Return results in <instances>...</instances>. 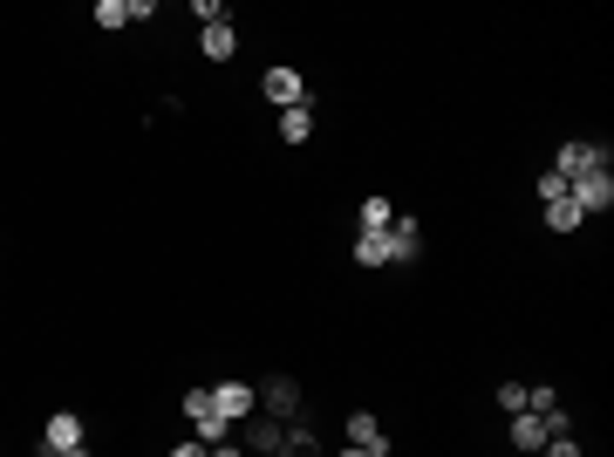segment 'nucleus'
Segmentation results:
<instances>
[{
  "label": "nucleus",
  "mask_w": 614,
  "mask_h": 457,
  "mask_svg": "<svg viewBox=\"0 0 614 457\" xmlns=\"http://www.w3.org/2000/svg\"><path fill=\"white\" fill-rule=\"evenodd\" d=\"M539 451H546V457H580V444H574V430H567V437H546Z\"/></svg>",
  "instance_id": "6ab92c4d"
},
{
  "label": "nucleus",
  "mask_w": 614,
  "mask_h": 457,
  "mask_svg": "<svg viewBox=\"0 0 614 457\" xmlns=\"http://www.w3.org/2000/svg\"><path fill=\"white\" fill-rule=\"evenodd\" d=\"M342 457H369V451H355V444H348V451H342Z\"/></svg>",
  "instance_id": "5701e85b"
},
{
  "label": "nucleus",
  "mask_w": 614,
  "mask_h": 457,
  "mask_svg": "<svg viewBox=\"0 0 614 457\" xmlns=\"http://www.w3.org/2000/svg\"><path fill=\"white\" fill-rule=\"evenodd\" d=\"M492 403H499L505 417H519V410H526V382H499V396H492Z\"/></svg>",
  "instance_id": "a211bd4d"
},
{
  "label": "nucleus",
  "mask_w": 614,
  "mask_h": 457,
  "mask_svg": "<svg viewBox=\"0 0 614 457\" xmlns=\"http://www.w3.org/2000/svg\"><path fill=\"white\" fill-rule=\"evenodd\" d=\"M587 171H608V144H560V157H553V178H567V185H574V178H587Z\"/></svg>",
  "instance_id": "f257e3e1"
},
{
  "label": "nucleus",
  "mask_w": 614,
  "mask_h": 457,
  "mask_svg": "<svg viewBox=\"0 0 614 457\" xmlns=\"http://www.w3.org/2000/svg\"><path fill=\"white\" fill-rule=\"evenodd\" d=\"M212 410H219L226 423L253 417V410H260V389H253V382H219V389H212Z\"/></svg>",
  "instance_id": "20e7f679"
},
{
  "label": "nucleus",
  "mask_w": 614,
  "mask_h": 457,
  "mask_svg": "<svg viewBox=\"0 0 614 457\" xmlns=\"http://www.w3.org/2000/svg\"><path fill=\"white\" fill-rule=\"evenodd\" d=\"M62 451H82V417L76 410H55L48 430H41V457H62Z\"/></svg>",
  "instance_id": "f03ea898"
},
{
  "label": "nucleus",
  "mask_w": 614,
  "mask_h": 457,
  "mask_svg": "<svg viewBox=\"0 0 614 457\" xmlns=\"http://www.w3.org/2000/svg\"><path fill=\"white\" fill-rule=\"evenodd\" d=\"M96 28H130V7H123V0H96Z\"/></svg>",
  "instance_id": "f3484780"
},
{
  "label": "nucleus",
  "mask_w": 614,
  "mask_h": 457,
  "mask_svg": "<svg viewBox=\"0 0 614 457\" xmlns=\"http://www.w3.org/2000/svg\"><path fill=\"white\" fill-rule=\"evenodd\" d=\"M355 267H389V232H362L355 239Z\"/></svg>",
  "instance_id": "ddd939ff"
},
{
  "label": "nucleus",
  "mask_w": 614,
  "mask_h": 457,
  "mask_svg": "<svg viewBox=\"0 0 614 457\" xmlns=\"http://www.w3.org/2000/svg\"><path fill=\"white\" fill-rule=\"evenodd\" d=\"M192 437L205 444V451H219V444H226V417H219V410H205V417H192Z\"/></svg>",
  "instance_id": "2eb2a0df"
},
{
  "label": "nucleus",
  "mask_w": 614,
  "mask_h": 457,
  "mask_svg": "<svg viewBox=\"0 0 614 457\" xmlns=\"http://www.w3.org/2000/svg\"><path fill=\"white\" fill-rule=\"evenodd\" d=\"M260 403H267L273 417H294V410H301V382H294V376H273L267 389H260Z\"/></svg>",
  "instance_id": "6e6552de"
},
{
  "label": "nucleus",
  "mask_w": 614,
  "mask_h": 457,
  "mask_svg": "<svg viewBox=\"0 0 614 457\" xmlns=\"http://www.w3.org/2000/svg\"><path fill=\"white\" fill-rule=\"evenodd\" d=\"M260 96H267L273 110H294V103H307L301 69H267V76H260Z\"/></svg>",
  "instance_id": "7ed1b4c3"
},
{
  "label": "nucleus",
  "mask_w": 614,
  "mask_h": 457,
  "mask_svg": "<svg viewBox=\"0 0 614 457\" xmlns=\"http://www.w3.org/2000/svg\"><path fill=\"white\" fill-rule=\"evenodd\" d=\"M62 457H89V451H62Z\"/></svg>",
  "instance_id": "b1692460"
},
{
  "label": "nucleus",
  "mask_w": 614,
  "mask_h": 457,
  "mask_svg": "<svg viewBox=\"0 0 614 457\" xmlns=\"http://www.w3.org/2000/svg\"><path fill=\"white\" fill-rule=\"evenodd\" d=\"M580 219H587V212H580L574 198H553V205H546V226L553 232H580Z\"/></svg>",
  "instance_id": "4468645a"
},
{
  "label": "nucleus",
  "mask_w": 614,
  "mask_h": 457,
  "mask_svg": "<svg viewBox=\"0 0 614 457\" xmlns=\"http://www.w3.org/2000/svg\"><path fill=\"white\" fill-rule=\"evenodd\" d=\"M355 219H362V232H389V226H396V205L376 191V198H362V212H355Z\"/></svg>",
  "instance_id": "9b49d317"
},
{
  "label": "nucleus",
  "mask_w": 614,
  "mask_h": 457,
  "mask_svg": "<svg viewBox=\"0 0 614 457\" xmlns=\"http://www.w3.org/2000/svg\"><path fill=\"white\" fill-rule=\"evenodd\" d=\"M246 444H253V451H280V423H273V417H253Z\"/></svg>",
  "instance_id": "dca6fc26"
},
{
  "label": "nucleus",
  "mask_w": 614,
  "mask_h": 457,
  "mask_svg": "<svg viewBox=\"0 0 614 457\" xmlns=\"http://www.w3.org/2000/svg\"><path fill=\"white\" fill-rule=\"evenodd\" d=\"M348 444L369 451V457H389V437H383V423L369 417V410H348Z\"/></svg>",
  "instance_id": "423d86ee"
},
{
  "label": "nucleus",
  "mask_w": 614,
  "mask_h": 457,
  "mask_svg": "<svg viewBox=\"0 0 614 457\" xmlns=\"http://www.w3.org/2000/svg\"><path fill=\"white\" fill-rule=\"evenodd\" d=\"M198 48H205V62H232V55H239V35H232V21H212V28H198Z\"/></svg>",
  "instance_id": "0eeeda50"
},
{
  "label": "nucleus",
  "mask_w": 614,
  "mask_h": 457,
  "mask_svg": "<svg viewBox=\"0 0 614 457\" xmlns=\"http://www.w3.org/2000/svg\"><path fill=\"white\" fill-rule=\"evenodd\" d=\"M539 444H546V423H539L533 410H519V417H512V451H539Z\"/></svg>",
  "instance_id": "f8f14e48"
},
{
  "label": "nucleus",
  "mask_w": 614,
  "mask_h": 457,
  "mask_svg": "<svg viewBox=\"0 0 614 457\" xmlns=\"http://www.w3.org/2000/svg\"><path fill=\"white\" fill-rule=\"evenodd\" d=\"M314 137V110L294 103V110H280V144H307Z\"/></svg>",
  "instance_id": "9d476101"
},
{
  "label": "nucleus",
  "mask_w": 614,
  "mask_h": 457,
  "mask_svg": "<svg viewBox=\"0 0 614 457\" xmlns=\"http://www.w3.org/2000/svg\"><path fill=\"white\" fill-rule=\"evenodd\" d=\"M417 253H423V239H417V219H396V226H389V260H396V267H410Z\"/></svg>",
  "instance_id": "1a4fd4ad"
},
{
  "label": "nucleus",
  "mask_w": 614,
  "mask_h": 457,
  "mask_svg": "<svg viewBox=\"0 0 614 457\" xmlns=\"http://www.w3.org/2000/svg\"><path fill=\"white\" fill-rule=\"evenodd\" d=\"M553 198H567V178H553V171H546V178H539V205H553Z\"/></svg>",
  "instance_id": "aec40b11"
},
{
  "label": "nucleus",
  "mask_w": 614,
  "mask_h": 457,
  "mask_svg": "<svg viewBox=\"0 0 614 457\" xmlns=\"http://www.w3.org/2000/svg\"><path fill=\"white\" fill-rule=\"evenodd\" d=\"M567 198H574L580 212H608V205H614V178H608V171H587V178L567 185Z\"/></svg>",
  "instance_id": "39448f33"
},
{
  "label": "nucleus",
  "mask_w": 614,
  "mask_h": 457,
  "mask_svg": "<svg viewBox=\"0 0 614 457\" xmlns=\"http://www.w3.org/2000/svg\"><path fill=\"white\" fill-rule=\"evenodd\" d=\"M212 457H239V451H226V444H219V451H212Z\"/></svg>",
  "instance_id": "4be33fe9"
},
{
  "label": "nucleus",
  "mask_w": 614,
  "mask_h": 457,
  "mask_svg": "<svg viewBox=\"0 0 614 457\" xmlns=\"http://www.w3.org/2000/svg\"><path fill=\"white\" fill-rule=\"evenodd\" d=\"M171 457H212V451H205V444H198V437H192V444H178V451H171Z\"/></svg>",
  "instance_id": "412c9836"
}]
</instances>
